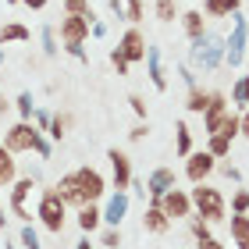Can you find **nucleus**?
<instances>
[{"mask_svg":"<svg viewBox=\"0 0 249 249\" xmlns=\"http://www.w3.org/2000/svg\"><path fill=\"white\" fill-rule=\"evenodd\" d=\"M203 11L210 18H231L235 11H242V0H203Z\"/></svg>","mask_w":249,"mask_h":249,"instance_id":"6ab92c4d","label":"nucleus"},{"mask_svg":"<svg viewBox=\"0 0 249 249\" xmlns=\"http://www.w3.org/2000/svg\"><path fill=\"white\" fill-rule=\"evenodd\" d=\"M4 110H7V100H4V96H0V114H4Z\"/></svg>","mask_w":249,"mask_h":249,"instance_id":"8fccbe9b","label":"nucleus"},{"mask_svg":"<svg viewBox=\"0 0 249 249\" xmlns=\"http://www.w3.org/2000/svg\"><path fill=\"white\" fill-rule=\"evenodd\" d=\"M207 150L217 157V160H224V157L231 153V139H228V135H210V139H207Z\"/></svg>","mask_w":249,"mask_h":249,"instance_id":"bb28decb","label":"nucleus"},{"mask_svg":"<svg viewBox=\"0 0 249 249\" xmlns=\"http://www.w3.org/2000/svg\"><path fill=\"white\" fill-rule=\"evenodd\" d=\"M47 132H50V139H57V142H61V135H64V118H53Z\"/></svg>","mask_w":249,"mask_h":249,"instance_id":"58836bf2","label":"nucleus"},{"mask_svg":"<svg viewBox=\"0 0 249 249\" xmlns=\"http://www.w3.org/2000/svg\"><path fill=\"white\" fill-rule=\"evenodd\" d=\"M146 71H150V82L153 89H167V71H164V57H160V47H150L146 50Z\"/></svg>","mask_w":249,"mask_h":249,"instance_id":"dca6fc26","label":"nucleus"},{"mask_svg":"<svg viewBox=\"0 0 249 249\" xmlns=\"http://www.w3.org/2000/svg\"><path fill=\"white\" fill-rule=\"evenodd\" d=\"M0 39H4V43H29L32 32H29L25 25H18V21H11V25L0 29Z\"/></svg>","mask_w":249,"mask_h":249,"instance_id":"393cba45","label":"nucleus"},{"mask_svg":"<svg viewBox=\"0 0 249 249\" xmlns=\"http://www.w3.org/2000/svg\"><path fill=\"white\" fill-rule=\"evenodd\" d=\"M239 128H242V139H249V107L239 114Z\"/></svg>","mask_w":249,"mask_h":249,"instance_id":"c03bdc74","label":"nucleus"},{"mask_svg":"<svg viewBox=\"0 0 249 249\" xmlns=\"http://www.w3.org/2000/svg\"><path fill=\"white\" fill-rule=\"evenodd\" d=\"M246 61H249V57H246Z\"/></svg>","mask_w":249,"mask_h":249,"instance_id":"4d7b16f0","label":"nucleus"},{"mask_svg":"<svg viewBox=\"0 0 249 249\" xmlns=\"http://www.w3.org/2000/svg\"><path fill=\"white\" fill-rule=\"evenodd\" d=\"M107 160H110V171H114V189H128L132 185V160L121 150H110Z\"/></svg>","mask_w":249,"mask_h":249,"instance_id":"ddd939ff","label":"nucleus"},{"mask_svg":"<svg viewBox=\"0 0 249 249\" xmlns=\"http://www.w3.org/2000/svg\"><path fill=\"white\" fill-rule=\"evenodd\" d=\"M231 213H249V192L246 189L231 192Z\"/></svg>","mask_w":249,"mask_h":249,"instance_id":"7c9ffc66","label":"nucleus"},{"mask_svg":"<svg viewBox=\"0 0 249 249\" xmlns=\"http://www.w3.org/2000/svg\"><path fill=\"white\" fill-rule=\"evenodd\" d=\"M221 171H224V178H231V182H242V171L235 164H221Z\"/></svg>","mask_w":249,"mask_h":249,"instance_id":"a19ab883","label":"nucleus"},{"mask_svg":"<svg viewBox=\"0 0 249 249\" xmlns=\"http://www.w3.org/2000/svg\"><path fill=\"white\" fill-rule=\"evenodd\" d=\"M100 242H104L107 249H118V246H121V231L110 228V231H104V239H100Z\"/></svg>","mask_w":249,"mask_h":249,"instance_id":"4c0bfd02","label":"nucleus"},{"mask_svg":"<svg viewBox=\"0 0 249 249\" xmlns=\"http://www.w3.org/2000/svg\"><path fill=\"white\" fill-rule=\"evenodd\" d=\"M89 32H93V11H86V15H64L61 18V43H64V50L82 47V43L89 39Z\"/></svg>","mask_w":249,"mask_h":249,"instance_id":"423d86ee","label":"nucleus"},{"mask_svg":"<svg viewBox=\"0 0 249 249\" xmlns=\"http://www.w3.org/2000/svg\"><path fill=\"white\" fill-rule=\"evenodd\" d=\"M107 4H110V11H114L118 18H124V0H107Z\"/></svg>","mask_w":249,"mask_h":249,"instance_id":"a18cd8bd","label":"nucleus"},{"mask_svg":"<svg viewBox=\"0 0 249 249\" xmlns=\"http://www.w3.org/2000/svg\"><path fill=\"white\" fill-rule=\"evenodd\" d=\"M189 231H192V239H196V242L199 239H210V221L207 217H192L189 221Z\"/></svg>","mask_w":249,"mask_h":249,"instance_id":"c756f323","label":"nucleus"},{"mask_svg":"<svg viewBox=\"0 0 249 249\" xmlns=\"http://www.w3.org/2000/svg\"><path fill=\"white\" fill-rule=\"evenodd\" d=\"M64 210H68V203L57 196V189H53V192H43L39 196L36 217L43 221V228H47L50 235H61L64 231Z\"/></svg>","mask_w":249,"mask_h":249,"instance_id":"20e7f679","label":"nucleus"},{"mask_svg":"<svg viewBox=\"0 0 249 249\" xmlns=\"http://www.w3.org/2000/svg\"><path fill=\"white\" fill-rule=\"evenodd\" d=\"M192 210L199 213V217H207L210 224H217L228 217V199H224L221 189H213L207 182H199L196 189H192Z\"/></svg>","mask_w":249,"mask_h":249,"instance_id":"f03ea898","label":"nucleus"},{"mask_svg":"<svg viewBox=\"0 0 249 249\" xmlns=\"http://www.w3.org/2000/svg\"><path fill=\"white\" fill-rule=\"evenodd\" d=\"M18 114L25 121H32V114H36V100H32V93H21L18 96Z\"/></svg>","mask_w":249,"mask_h":249,"instance_id":"473e14b6","label":"nucleus"},{"mask_svg":"<svg viewBox=\"0 0 249 249\" xmlns=\"http://www.w3.org/2000/svg\"><path fill=\"white\" fill-rule=\"evenodd\" d=\"M249 57V18L242 11H235L231 15V36H228V61L231 68H239L242 61Z\"/></svg>","mask_w":249,"mask_h":249,"instance_id":"39448f33","label":"nucleus"},{"mask_svg":"<svg viewBox=\"0 0 249 249\" xmlns=\"http://www.w3.org/2000/svg\"><path fill=\"white\" fill-rule=\"evenodd\" d=\"M7 4H21V0H7Z\"/></svg>","mask_w":249,"mask_h":249,"instance_id":"603ef678","label":"nucleus"},{"mask_svg":"<svg viewBox=\"0 0 249 249\" xmlns=\"http://www.w3.org/2000/svg\"><path fill=\"white\" fill-rule=\"evenodd\" d=\"M100 221H104V213H100L93 203H86V207L78 210V228H82L86 235H89V231H96V228H100Z\"/></svg>","mask_w":249,"mask_h":249,"instance_id":"412c9836","label":"nucleus"},{"mask_svg":"<svg viewBox=\"0 0 249 249\" xmlns=\"http://www.w3.org/2000/svg\"><path fill=\"white\" fill-rule=\"evenodd\" d=\"M124 213H128V196H124V192L118 189L114 196L107 199V207H104V221H107V224H114V228H118V224L124 221Z\"/></svg>","mask_w":249,"mask_h":249,"instance_id":"f3484780","label":"nucleus"},{"mask_svg":"<svg viewBox=\"0 0 249 249\" xmlns=\"http://www.w3.org/2000/svg\"><path fill=\"white\" fill-rule=\"evenodd\" d=\"M128 104H132V110L139 118H146V104H142V96H128Z\"/></svg>","mask_w":249,"mask_h":249,"instance_id":"37998d69","label":"nucleus"},{"mask_svg":"<svg viewBox=\"0 0 249 249\" xmlns=\"http://www.w3.org/2000/svg\"><path fill=\"white\" fill-rule=\"evenodd\" d=\"M75 249H93V246H89V239H82V242H78Z\"/></svg>","mask_w":249,"mask_h":249,"instance_id":"de8ad7c7","label":"nucleus"},{"mask_svg":"<svg viewBox=\"0 0 249 249\" xmlns=\"http://www.w3.org/2000/svg\"><path fill=\"white\" fill-rule=\"evenodd\" d=\"M182 29H185L189 39H199L203 32H207V29H203V11H185V15H182Z\"/></svg>","mask_w":249,"mask_h":249,"instance_id":"4be33fe9","label":"nucleus"},{"mask_svg":"<svg viewBox=\"0 0 249 249\" xmlns=\"http://www.w3.org/2000/svg\"><path fill=\"white\" fill-rule=\"evenodd\" d=\"M224 57H228V39L221 32H203L199 39H192V50H189V64L192 68H203V71H213L221 68Z\"/></svg>","mask_w":249,"mask_h":249,"instance_id":"f257e3e1","label":"nucleus"},{"mask_svg":"<svg viewBox=\"0 0 249 249\" xmlns=\"http://www.w3.org/2000/svg\"><path fill=\"white\" fill-rule=\"evenodd\" d=\"M231 110H228V100L224 93H210V107L203 110V124H207V135H217L224 124H228Z\"/></svg>","mask_w":249,"mask_h":249,"instance_id":"6e6552de","label":"nucleus"},{"mask_svg":"<svg viewBox=\"0 0 249 249\" xmlns=\"http://www.w3.org/2000/svg\"><path fill=\"white\" fill-rule=\"evenodd\" d=\"M0 68H4V39H0Z\"/></svg>","mask_w":249,"mask_h":249,"instance_id":"09e8293b","label":"nucleus"},{"mask_svg":"<svg viewBox=\"0 0 249 249\" xmlns=\"http://www.w3.org/2000/svg\"><path fill=\"white\" fill-rule=\"evenodd\" d=\"M118 50L124 53V61L135 64V61H146V50H150V43H146V36L139 29H128L124 36L118 39Z\"/></svg>","mask_w":249,"mask_h":249,"instance_id":"9b49d317","label":"nucleus"},{"mask_svg":"<svg viewBox=\"0 0 249 249\" xmlns=\"http://www.w3.org/2000/svg\"><path fill=\"white\" fill-rule=\"evenodd\" d=\"M21 246H25V249H43V246H39V235H36V228H32V224H25V228H21Z\"/></svg>","mask_w":249,"mask_h":249,"instance_id":"f704fd0d","label":"nucleus"},{"mask_svg":"<svg viewBox=\"0 0 249 249\" xmlns=\"http://www.w3.org/2000/svg\"><path fill=\"white\" fill-rule=\"evenodd\" d=\"M71 175H75L78 189H82L86 203H93V199H100L107 192V182H104V175H100L96 167H78V171H71Z\"/></svg>","mask_w":249,"mask_h":249,"instance_id":"9d476101","label":"nucleus"},{"mask_svg":"<svg viewBox=\"0 0 249 249\" xmlns=\"http://www.w3.org/2000/svg\"><path fill=\"white\" fill-rule=\"evenodd\" d=\"M4 146H7L11 153L36 150L39 157H50V142L43 139V132H39V128H32L29 121H18L15 128H7V135H4Z\"/></svg>","mask_w":249,"mask_h":249,"instance_id":"7ed1b4c3","label":"nucleus"},{"mask_svg":"<svg viewBox=\"0 0 249 249\" xmlns=\"http://www.w3.org/2000/svg\"><path fill=\"white\" fill-rule=\"evenodd\" d=\"M32 178H18L15 182V189H11V213L15 217H21V221H29L32 213H29V192H32Z\"/></svg>","mask_w":249,"mask_h":249,"instance_id":"f8f14e48","label":"nucleus"},{"mask_svg":"<svg viewBox=\"0 0 249 249\" xmlns=\"http://www.w3.org/2000/svg\"><path fill=\"white\" fill-rule=\"evenodd\" d=\"M246 18H249V15H246Z\"/></svg>","mask_w":249,"mask_h":249,"instance_id":"6e6d98bb","label":"nucleus"},{"mask_svg":"<svg viewBox=\"0 0 249 249\" xmlns=\"http://www.w3.org/2000/svg\"><path fill=\"white\" fill-rule=\"evenodd\" d=\"M7 249H11V246H7Z\"/></svg>","mask_w":249,"mask_h":249,"instance_id":"5fc2aeb1","label":"nucleus"},{"mask_svg":"<svg viewBox=\"0 0 249 249\" xmlns=\"http://www.w3.org/2000/svg\"><path fill=\"white\" fill-rule=\"evenodd\" d=\"M21 4H25V7H32V11H43V7L50 4V0H21Z\"/></svg>","mask_w":249,"mask_h":249,"instance_id":"49530a36","label":"nucleus"},{"mask_svg":"<svg viewBox=\"0 0 249 249\" xmlns=\"http://www.w3.org/2000/svg\"><path fill=\"white\" fill-rule=\"evenodd\" d=\"M231 100H235V107H242V110L249 107V75H242L239 82L231 86Z\"/></svg>","mask_w":249,"mask_h":249,"instance_id":"cd10ccee","label":"nucleus"},{"mask_svg":"<svg viewBox=\"0 0 249 249\" xmlns=\"http://www.w3.org/2000/svg\"><path fill=\"white\" fill-rule=\"evenodd\" d=\"M89 0H64V15H86Z\"/></svg>","mask_w":249,"mask_h":249,"instance_id":"c9c22d12","label":"nucleus"},{"mask_svg":"<svg viewBox=\"0 0 249 249\" xmlns=\"http://www.w3.org/2000/svg\"><path fill=\"white\" fill-rule=\"evenodd\" d=\"M175 153H178V157H189V153H192V132H189L185 121L175 124Z\"/></svg>","mask_w":249,"mask_h":249,"instance_id":"5701e85b","label":"nucleus"},{"mask_svg":"<svg viewBox=\"0 0 249 249\" xmlns=\"http://www.w3.org/2000/svg\"><path fill=\"white\" fill-rule=\"evenodd\" d=\"M57 196H61L64 203H71V207H78V210L86 207V196H82V189H78L75 175H64L61 182H57Z\"/></svg>","mask_w":249,"mask_h":249,"instance_id":"a211bd4d","label":"nucleus"},{"mask_svg":"<svg viewBox=\"0 0 249 249\" xmlns=\"http://www.w3.org/2000/svg\"><path fill=\"white\" fill-rule=\"evenodd\" d=\"M231 239L235 246H249V213H231Z\"/></svg>","mask_w":249,"mask_h":249,"instance_id":"b1692460","label":"nucleus"},{"mask_svg":"<svg viewBox=\"0 0 249 249\" xmlns=\"http://www.w3.org/2000/svg\"><path fill=\"white\" fill-rule=\"evenodd\" d=\"M196 249H224V242L210 235V239H199V242H196Z\"/></svg>","mask_w":249,"mask_h":249,"instance_id":"79ce46f5","label":"nucleus"},{"mask_svg":"<svg viewBox=\"0 0 249 249\" xmlns=\"http://www.w3.org/2000/svg\"><path fill=\"white\" fill-rule=\"evenodd\" d=\"M160 207H164V213L171 221H178V217H189L192 213V192H185V189H167L164 196H160Z\"/></svg>","mask_w":249,"mask_h":249,"instance_id":"1a4fd4ad","label":"nucleus"},{"mask_svg":"<svg viewBox=\"0 0 249 249\" xmlns=\"http://www.w3.org/2000/svg\"><path fill=\"white\" fill-rule=\"evenodd\" d=\"M18 178V164H15V153L0 142V185H15Z\"/></svg>","mask_w":249,"mask_h":249,"instance_id":"aec40b11","label":"nucleus"},{"mask_svg":"<svg viewBox=\"0 0 249 249\" xmlns=\"http://www.w3.org/2000/svg\"><path fill=\"white\" fill-rule=\"evenodd\" d=\"M43 53H47V57H53V53H57V36H53V29L47 25V29H43Z\"/></svg>","mask_w":249,"mask_h":249,"instance_id":"72a5a7b5","label":"nucleus"},{"mask_svg":"<svg viewBox=\"0 0 249 249\" xmlns=\"http://www.w3.org/2000/svg\"><path fill=\"white\" fill-rule=\"evenodd\" d=\"M32 118H36V128H39V132H47V128H50V121H53V118L47 114V110H36Z\"/></svg>","mask_w":249,"mask_h":249,"instance_id":"ea45409f","label":"nucleus"},{"mask_svg":"<svg viewBox=\"0 0 249 249\" xmlns=\"http://www.w3.org/2000/svg\"><path fill=\"white\" fill-rule=\"evenodd\" d=\"M213 171H217V157H213L210 150H196V153L185 157V178H189L192 185L207 182Z\"/></svg>","mask_w":249,"mask_h":249,"instance_id":"0eeeda50","label":"nucleus"},{"mask_svg":"<svg viewBox=\"0 0 249 249\" xmlns=\"http://www.w3.org/2000/svg\"><path fill=\"white\" fill-rule=\"evenodd\" d=\"M175 185H178V178H175L171 167H157V171L146 178V192H150L153 199H160L164 192H167V189H175Z\"/></svg>","mask_w":249,"mask_h":249,"instance_id":"2eb2a0df","label":"nucleus"},{"mask_svg":"<svg viewBox=\"0 0 249 249\" xmlns=\"http://www.w3.org/2000/svg\"><path fill=\"white\" fill-rule=\"evenodd\" d=\"M124 18H128V21H142L146 18L142 0H124Z\"/></svg>","mask_w":249,"mask_h":249,"instance_id":"2f4dec72","label":"nucleus"},{"mask_svg":"<svg viewBox=\"0 0 249 249\" xmlns=\"http://www.w3.org/2000/svg\"><path fill=\"white\" fill-rule=\"evenodd\" d=\"M153 15L160 18V21H175V15H178L175 0H157V4H153Z\"/></svg>","mask_w":249,"mask_h":249,"instance_id":"c85d7f7f","label":"nucleus"},{"mask_svg":"<svg viewBox=\"0 0 249 249\" xmlns=\"http://www.w3.org/2000/svg\"><path fill=\"white\" fill-rule=\"evenodd\" d=\"M185 107L192 110V114H203V110L210 107V93H203V89L189 86V100H185Z\"/></svg>","mask_w":249,"mask_h":249,"instance_id":"a878e982","label":"nucleus"},{"mask_svg":"<svg viewBox=\"0 0 249 249\" xmlns=\"http://www.w3.org/2000/svg\"><path fill=\"white\" fill-rule=\"evenodd\" d=\"M110 64L118 68V75H128V61H124L121 50H110Z\"/></svg>","mask_w":249,"mask_h":249,"instance_id":"e433bc0d","label":"nucleus"},{"mask_svg":"<svg viewBox=\"0 0 249 249\" xmlns=\"http://www.w3.org/2000/svg\"><path fill=\"white\" fill-rule=\"evenodd\" d=\"M142 228H146V231H153V235H164L167 228H171V217L164 213L160 199H153L150 207H146V213H142Z\"/></svg>","mask_w":249,"mask_h":249,"instance_id":"4468645a","label":"nucleus"},{"mask_svg":"<svg viewBox=\"0 0 249 249\" xmlns=\"http://www.w3.org/2000/svg\"><path fill=\"white\" fill-rule=\"evenodd\" d=\"M239 249H249V246H239Z\"/></svg>","mask_w":249,"mask_h":249,"instance_id":"864d4df0","label":"nucleus"},{"mask_svg":"<svg viewBox=\"0 0 249 249\" xmlns=\"http://www.w3.org/2000/svg\"><path fill=\"white\" fill-rule=\"evenodd\" d=\"M4 224H7V217H4V207H0V228H4Z\"/></svg>","mask_w":249,"mask_h":249,"instance_id":"3c124183","label":"nucleus"}]
</instances>
